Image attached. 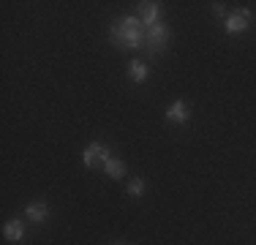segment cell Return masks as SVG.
I'll return each instance as SVG.
<instances>
[{
  "label": "cell",
  "mask_w": 256,
  "mask_h": 245,
  "mask_svg": "<svg viewBox=\"0 0 256 245\" xmlns=\"http://www.w3.org/2000/svg\"><path fill=\"white\" fill-rule=\"evenodd\" d=\"M144 36H148V28L139 16H120L109 28V38L118 49H144Z\"/></svg>",
  "instance_id": "1"
},
{
  "label": "cell",
  "mask_w": 256,
  "mask_h": 245,
  "mask_svg": "<svg viewBox=\"0 0 256 245\" xmlns=\"http://www.w3.org/2000/svg\"><path fill=\"white\" fill-rule=\"evenodd\" d=\"M169 44V28L164 22H156L153 28H148V36H144V49L150 54H161Z\"/></svg>",
  "instance_id": "2"
},
{
  "label": "cell",
  "mask_w": 256,
  "mask_h": 245,
  "mask_svg": "<svg viewBox=\"0 0 256 245\" xmlns=\"http://www.w3.org/2000/svg\"><path fill=\"white\" fill-rule=\"evenodd\" d=\"M109 147H104L101 142H93V144H88L84 147V152H82V161H84V166H90V169H98V166H106V161H109Z\"/></svg>",
  "instance_id": "3"
},
{
  "label": "cell",
  "mask_w": 256,
  "mask_h": 245,
  "mask_svg": "<svg viewBox=\"0 0 256 245\" xmlns=\"http://www.w3.org/2000/svg\"><path fill=\"white\" fill-rule=\"evenodd\" d=\"M251 20H254L251 8H237L234 14H229V16H226V33H229V36H240V33H246V30L251 28Z\"/></svg>",
  "instance_id": "4"
},
{
  "label": "cell",
  "mask_w": 256,
  "mask_h": 245,
  "mask_svg": "<svg viewBox=\"0 0 256 245\" xmlns=\"http://www.w3.org/2000/svg\"><path fill=\"white\" fill-rule=\"evenodd\" d=\"M139 20H142L144 28H153L156 22H161V3H156V0L139 3Z\"/></svg>",
  "instance_id": "5"
},
{
  "label": "cell",
  "mask_w": 256,
  "mask_h": 245,
  "mask_svg": "<svg viewBox=\"0 0 256 245\" xmlns=\"http://www.w3.org/2000/svg\"><path fill=\"white\" fill-rule=\"evenodd\" d=\"M166 120L169 122H188V120H191V106H188L182 98H180V101H174L172 106L166 109Z\"/></svg>",
  "instance_id": "6"
},
{
  "label": "cell",
  "mask_w": 256,
  "mask_h": 245,
  "mask_svg": "<svg viewBox=\"0 0 256 245\" xmlns=\"http://www.w3.org/2000/svg\"><path fill=\"white\" fill-rule=\"evenodd\" d=\"M3 237L8 242H20L22 237H25V224H22V220H6L3 224Z\"/></svg>",
  "instance_id": "7"
},
{
  "label": "cell",
  "mask_w": 256,
  "mask_h": 245,
  "mask_svg": "<svg viewBox=\"0 0 256 245\" xmlns=\"http://www.w3.org/2000/svg\"><path fill=\"white\" fill-rule=\"evenodd\" d=\"M25 216H28V220H33V224H44V220L50 218V207H46V202H33V204H28Z\"/></svg>",
  "instance_id": "8"
},
{
  "label": "cell",
  "mask_w": 256,
  "mask_h": 245,
  "mask_svg": "<svg viewBox=\"0 0 256 245\" xmlns=\"http://www.w3.org/2000/svg\"><path fill=\"white\" fill-rule=\"evenodd\" d=\"M128 74H131V79H134L136 84L148 82V76H150L148 63H142V60H131V66H128Z\"/></svg>",
  "instance_id": "9"
},
{
  "label": "cell",
  "mask_w": 256,
  "mask_h": 245,
  "mask_svg": "<svg viewBox=\"0 0 256 245\" xmlns=\"http://www.w3.org/2000/svg\"><path fill=\"white\" fill-rule=\"evenodd\" d=\"M104 172H106L112 180H120V177L126 174V164L123 161H118V158H109L106 161V166H104Z\"/></svg>",
  "instance_id": "10"
},
{
  "label": "cell",
  "mask_w": 256,
  "mask_h": 245,
  "mask_svg": "<svg viewBox=\"0 0 256 245\" xmlns=\"http://www.w3.org/2000/svg\"><path fill=\"white\" fill-rule=\"evenodd\" d=\"M128 194H131V196H142L144 194V180H142V177H136V180L128 182Z\"/></svg>",
  "instance_id": "11"
}]
</instances>
